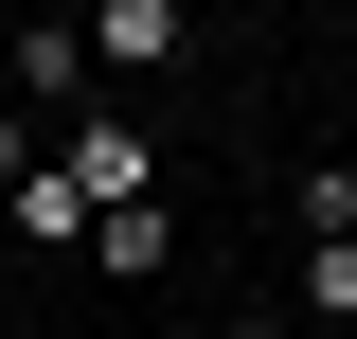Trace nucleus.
<instances>
[{
  "mask_svg": "<svg viewBox=\"0 0 357 339\" xmlns=\"http://www.w3.org/2000/svg\"><path fill=\"white\" fill-rule=\"evenodd\" d=\"M54 161H72V197H89V214L161 197V126H126V107H72V126H54Z\"/></svg>",
  "mask_w": 357,
  "mask_h": 339,
  "instance_id": "nucleus-1",
  "label": "nucleus"
},
{
  "mask_svg": "<svg viewBox=\"0 0 357 339\" xmlns=\"http://www.w3.org/2000/svg\"><path fill=\"white\" fill-rule=\"evenodd\" d=\"M89 54H107V72H178V54H197V0H107Z\"/></svg>",
  "mask_w": 357,
  "mask_h": 339,
  "instance_id": "nucleus-2",
  "label": "nucleus"
},
{
  "mask_svg": "<svg viewBox=\"0 0 357 339\" xmlns=\"http://www.w3.org/2000/svg\"><path fill=\"white\" fill-rule=\"evenodd\" d=\"M89 250H107V286H161V268H178V214L126 197V214H89Z\"/></svg>",
  "mask_w": 357,
  "mask_h": 339,
  "instance_id": "nucleus-3",
  "label": "nucleus"
},
{
  "mask_svg": "<svg viewBox=\"0 0 357 339\" xmlns=\"http://www.w3.org/2000/svg\"><path fill=\"white\" fill-rule=\"evenodd\" d=\"M0 214H18V250H89V197H72V161H36V179H0Z\"/></svg>",
  "mask_w": 357,
  "mask_h": 339,
  "instance_id": "nucleus-4",
  "label": "nucleus"
},
{
  "mask_svg": "<svg viewBox=\"0 0 357 339\" xmlns=\"http://www.w3.org/2000/svg\"><path fill=\"white\" fill-rule=\"evenodd\" d=\"M286 322H357V232H304V268H286Z\"/></svg>",
  "mask_w": 357,
  "mask_h": 339,
  "instance_id": "nucleus-5",
  "label": "nucleus"
},
{
  "mask_svg": "<svg viewBox=\"0 0 357 339\" xmlns=\"http://www.w3.org/2000/svg\"><path fill=\"white\" fill-rule=\"evenodd\" d=\"M18 89H36V107H72V89H89V36H72V18H36V36H18Z\"/></svg>",
  "mask_w": 357,
  "mask_h": 339,
  "instance_id": "nucleus-6",
  "label": "nucleus"
},
{
  "mask_svg": "<svg viewBox=\"0 0 357 339\" xmlns=\"http://www.w3.org/2000/svg\"><path fill=\"white\" fill-rule=\"evenodd\" d=\"M304 232H357V161H304Z\"/></svg>",
  "mask_w": 357,
  "mask_h": 339,
  "instance_id": "nucleus-7",
  "label": "nucleus"
},
{
  "mask_svg": "<svg viewBox=\"0 0 357 339\" xmlns=\"http://www.w3.org/2000/svg\"><path fill=\"white\" fill-rule=\"evenodd\" d=\"M232 339H304V322H286V303H250V322H232Z\"/></svg>",
  "mask_w": 357,
  "mask_h": 339,
  "instance_id": "nucleus-8",
  "label": "nucleus"
}]
</instances>
